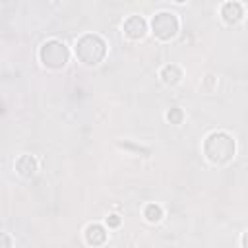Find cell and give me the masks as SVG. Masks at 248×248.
<instances>
[{
    "instance_id": "cell-1",
    "label": "cell",
    "mask_w": 248,
    "mask_h": 248,
    "mask_svg": "<svg viewBox=\"0 0 248 248\" xmlns=\"http://www.w3.org/2000/svg\"><path fill=\"white\" fill-rule=\"evenodd\" d=\"M236 143L227 132H211L203 141V155L213 165H225L234 157Z\"/></svg>"
},
{
    "instance_id": "cell-2",
    "label": "cell",
    "mask_w": 248,
    "mask_h": 248,
    "mask_svg": "<svg viewBox=\"0 0 248 248\" xmlns=\"http://www.w3.org/2000/svg\"><path fill=\"white\" fill-rule=\"evenodd\" d=\"M76 56L85 66H97L107 56V43L95 33H85L76 41Z\"/></svg>"
},
{
    "instance_id": "cell-3",
    "label": "cell",
    "mask_w": 248,
    "mask_h": 248,
    "mask_svg": "<svg viewBox=\"0 0 248 248\" xmlns=\"http://www.w3.org/2000/svg\"><path fill=\"white\" fill-rule=\"evenodd\" d=\"M39 58L41 62L46 66V68H62L66 66L68 58H70V50L68 46L58 41V39H50V41H45L39 48Z\"/></svg>"
},
{
    "instance_id": "cell-4",
    "label": "cell",
    "mask_w": 248,
    "mask_h": 248,
    "mask_svg": "<svg viewBox=\"0 0 248 248\" xmlns=\"http://www.w3.org/2000/svg\"><path fill=\"white\" fill-rule=\"evenodd\" d=\"M178 27H180L178 17H176V14H172V12H159V14H155L153 19H151V31H153L155 37L161 39V41H169V39L176 37Z\"/></svg>"
},
{
    "instance_id": "cell-5",
    "label": "cell",
    "mask_w": 248,
    "mask_h": 248,
    "mask_svg": "<svg viewBox=\"0 0 248 248\" xmlns=\"http://www.w3.org/2000/svg\"><path fill=\"white\" fill-rule=\"evenodd\" d=\"M124 33L130 39H141L147 33V21L141 16H130L124 21Z\"/></svg>"
},
{
    "instance_id": "cell-6",
    "label": "cell",
    "mask_w": 248,
    "mask_h": 248,
    "mask_svg": "<svg viewBox=\"0 0 248 248\" xmlns=\"http://www.w3.org/2000/svg\"><path fill=\"white\" fill-rule=\"evenodd\" d=\"M221 16L227 23H238L244 16V10H242V4L240 2H225L221 6Z\"/></svg>"
},
{
    "instance_id": "cell-7",
    "label": "cell",
    "mask_w": 248,
    "mask_h": 248,
    "mask_svg": "<svg viewBox=\"0 0 248 248\" xmlns=\"http://www.w3.org/2000/svg\"><path fill=\"white\" fill-rule=\"evenodd\" d=\"M37 159L33 157V155H21V157H17V161H16V170H17V174H21V176H25V178H29V176H33L35 172H37Z\"/></svg>"
},
{
    "instance_id": "cell-8",
    "label": "cell",
    "mask_w": 248,
    "mask_h": 248,
    "mask_svg": "<svg viewBox=\"0 0 248 248\" xmlns=\"http://www.w3.org/2000/svg\"><path fill=\"white\" fill-rule=\"evenodd\" d=\"M85 240H87V244H91V246L103 244V242L107 240V229H105L103 225H99V223L87 225V229H85Z\"/></svg>"
},
{
    "instance_id": "cell-9",
    "label": "cell",
    "mask_w": 248,
    "mask_h": 248,
    "mask_svg": "<svg viewBox=\"0 0 248 248\" xmlns=\"http://www.w3.org/2000/svg\"><path fill=\"white\" fill-rule=\"evenodd\" d=\"M159 78H161L163 83H167V85H176V83L180 81V78H182V70H180L176 64H167V66L161 68Z\"/></svg>"
},
{
    "instance_id": "cell-10",
    "label": "cell",
    "mask_w": 248,
    "mask_h": 248,
    "mask_svg": "<svg viewBox=\"0 0 248 248\" xmlns=\"http://www.w3.org/2000/svg\"><path fill=\"white\" fill-rule=\"evenodd\" d=\"M143 217L149 223H159L161 217H163V207L159 203H147L145 209H143Z\"/></svg>"
},
{
    "instance_id": "cell-11",
    "label": "cell",
    "mask_w": 248,
    "mask_h": 248,
    "mask_svg": "<svg viewBox=\"0 0 248 248\" xmlns=\"http://www.w3.org/2000/svg\"><path fill=\"white\" fill-rule=\"evenodd\" d=\"M167 120H169L170 124H180V122L184 120V112H182V108L172 107V108L167 112Z\"/></svg>"
},
{
    "instance_id": "cell-12",
    "label": "cell",
    "mask_w": 248,
    "mask_h": 248,
    "mask_svg": "<svg viewBox=\"0 0 248 248\" xmlns=\"http://www.w3.org/2000/svg\"><path fill=\"white\" fill-rule=\"evenodd\" d=\"M107 225H108V227H118V225H120V217L114 215V213L108 215V217H107Z\"/></svg>"
},
{
    "instance_id": "cell-13",
    "label": "cell",
    "mask_w": 248,
    "mask_h": 248,
    "mask_svg": "<svg viewBox=\"0 0 248 248\" xmlns=\"http://www.w3.org/2000/svg\"><path fill=\"white\" fill-rule=\"evenodd\" d=\"M0 240H2L0 248H10V246H12V240H10V234H8V232H2V234H0Z\"/></svg>"
},
{
    "instance_id": "cell-14",
    "label": "cell",
    "mask_w": 248,
    "mask_h": 248,
    "mask_svg": "<svg viewBox=\"0 0 248 248\" xmlns=\"http://www.w3.org/2000/svg\"><path fill=\"white\" fill-rule=\"evenodd\" d=\"M213 81H215V76H211V74H209V76H205V85H207V87H211V85H213Z\"/></svg>"
},
{
    "instance_id": "cell-15",
    "label": "cell",
    "mask_w": 248,
    "mask_h": 248,
    "mask_svg": "<svg viewBox=\"0 0 248 248\" xmlns=\"http://www.w3.org/2000/svg\"><path fill=\"white\" fill-rule=\"evenodd\" d=\"M240 242H242V248H248V231L242 234V240Z\"/></svg>"
}]
</instances>
